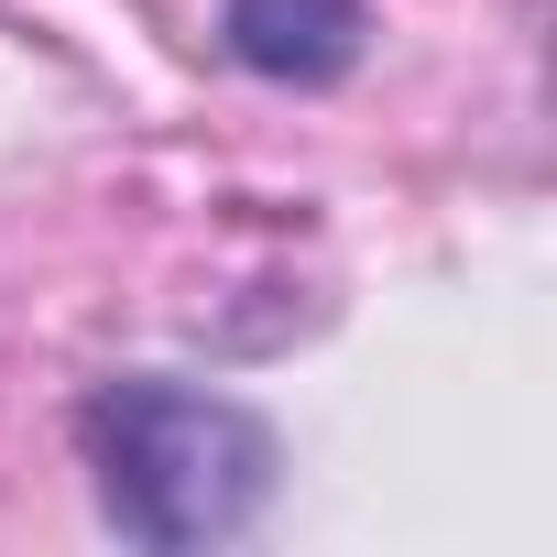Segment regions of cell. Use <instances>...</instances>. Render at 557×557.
<instances>
[{
	"label": "cell",
	"mask_w": 557,
	"mask_h": 557,
	"mask_svg": "<svg viewBox=\"0 0 557 557\" xmlns=\"http://www.w3.org/2000/svg\"><path fill=\"white\" fill-rule=\"evenodd\" d=\"M88 470L132 546H230L273 503V426L197 383H110L88 405Z\"/></svg>",
	"instance_id": "1"
},
{
	"label": "cell",
	"mask_w": 557,
	"mask_h": 557,
	"mask_svg": "<svg viewBox=\"0 0 557 557\" xmlns=\"http://www.w3.org/2000/svg\"><path fill=\"white\" fill-rule=\"evenodd\" d=\"M230 55L251 77L318 88L361 55V0H230Z\"/></svg>",
	"instance_id": "2"
}]
</instances>
